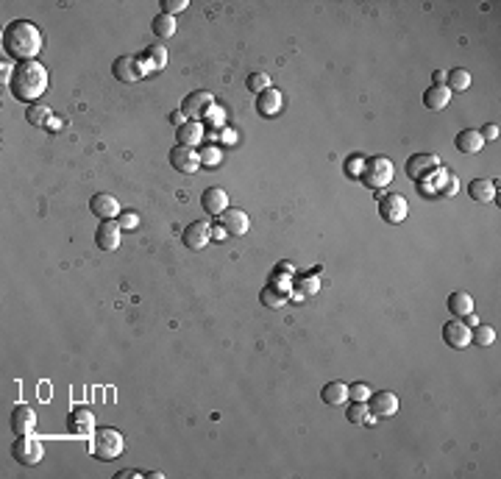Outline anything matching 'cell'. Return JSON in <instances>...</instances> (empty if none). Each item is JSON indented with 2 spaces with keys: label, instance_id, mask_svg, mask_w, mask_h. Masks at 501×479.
<instances>
[{
  "label": "cell",
  "instance_id": "obj_2",
  "mask_svg": "<svg viewBox=\"0 0 501 479\" xmlns=\"http://www.w3.org/2000/svg\"><path fill=\"white\" fill-rule=\"evenodd\" d=\"M9 90L17 101L23 103H34L45 90H48V70L39 64V61H20L12 73V81H9Z\"/></svg>",
  "mask_w": 501,
  "mask_h": 479
},
{
  "label": "cell",
  "instance_id": "obj_43",
  "mask_svg": "<svg viewBox=\"0 0 501 479\" xmlns=\"http://www.w3.org/2000/svg\"><path fill=\"white\" fill-rule=\"evenodd\" d=\"M443 81H446V73H443V70H438V73H435V84H443Z\"/></svg>",
  "mask_w": 501,
  "mask_h": 479
},
{
  "label": "cell",
  "instance_id": "obj_15",
  "mask_svg": "<svg viewBox=\"0 0 501 479\" xmlns=\"http://www.w3.org/2000/svg\"><path fill=\"white\" fill-rule=\"evenodd\" d=\"M90 210H92V215L101 218V221H114V218H120V203H117V198L109 195V192L92 195Z\"/></svg>",
  "mask_w": 501,
  "mask_h": 479
},
{
  "label": "cell",
  "instance_id": "obj_40",
  "mask_svg": "<svg viewBox=\"0 0 501 479\" xmlns=\"http://www.w3.org/2000/svg\"><path fill=\"white\" fill-rule=\"evenodd\" d=\"M212 240L214 243H223L226 240V229L223 226H212Z\"/></svg>",
  "mask_w": 501,
  "mask_h": 479
},
{
  "label": "cell",
  "instance_id": "obj_31",
  "mask_svg": "<svg viewBox=\"0 0 501 479\" xmlns=\"http://www.w3.org/2000/svg\"><path fill=\"white\" fill-rule=\"evenodd\" d=\"M345 418L351 424H365L371 418V409H368V401H351L348 409H345Z\"/></svg>",
  "mask_w": 501,
  "mask_h": 479
},
{
  "label": "cell",
  "instance_id": "obj_32",
  "mask_svg": "<svg viewBox=\"0 0 501 479\" xmlns=\"http://www.w3.org/2000/svg\"><path fill=\"white\" fill-rule=\"evenodd\" d=\"M471 343H476L482 349L493 346L495 343V329L493 326H484V323H476V329L471 332Z\"/></svg>",
  "mask_w": 501,
  "mask_h": 479
},
{
  "label": "cell",
  "instance_id": "obj_10",
  "mask_svg": "<svg viewBox=\"0 0 501 479\" xmlns=\"http://www.w3.org/2000/svg\"><path fill=\"white\" fill-rule=\"evenodd\" d=\"M212 106H214V98H212L209 92L198 90V92H190V95L184 98L181 112H184L187 117H192V120H201V117H206V114L212 112Z\"/></svg>",
  "mask_w": 501,
  "mask_h": 479
},
{
  "label": "cell",
  "instance_id": "obj_11",
  "mask_svg": "<svg viewBox=\"0 0 501 479\" xmlns=\"http://www.w3.org/2000/svg\"><path fill=\"white\" fill-rule=\"evenodd\" d=\"M170 165H173V170H178V173H198V167H201V154H198L195 148L176 145V148L170 151Z\"/></svg>",
  "mask_w": 501,
  "mask_h": 479
},
{
  "label": "cell",
  "instance_id": "obj_33",
  "mask_svg": "<svg viewBox=\"0 0 501 479\" xmlns=\"http://www.w3.org/2000/svg\"><path fill=\"white\" fill-rule=\"evenodd\" d=\"M259 301H262V307L278 309V307H284V304H287V293H281V290H276V287L270 285V287H265V290L259 293Z\"/></svg>",
  "mask_w": 501,
  "mask_h": 479
},
{
  "label": "cell",
  "instance_id": "obj_24",
  "mask_svg": "<svg viewBox=\"0 0 501 479\" xmlns=\"http://www.w3.org/2000/svg\"><path fill=\"white\" fill-rule=\"evenodd\" d=\"M468 192H471V198H473V201H479V203H490V201L495 198V192H498V184H493L490 179H473V181L468 184Z\"/></svg>",
  "mask_w": 501,
  "mask_h": 479
},
{
  "label": "cell",
  "instance_id": "obj_7",
  "mask_svg": "<svg viewBox=\"0 0 501 479\" xmlns=\"http://www.w3.org/2000/svg\"><path fill=\"white\" fill-rule=\"evenodd\" d=\"M12 457L20 462V465H39L42 457H45V449L37 438L31 435H17L14 446H12Z\"/></svg>",
  "mask_w": 501,
  "mask_h": 479
},
{
  "label": "cell",
  "instance_id": "obj_41",
  "mask_svg": "<svg viewBox=\"0 0 501 479\" xmlns=\"http://www.w3.org/2000/svg\"><path fill=\"white\" fill-rule=\"evenodd\" d=\"M136 476H142V473H139V471H131V468H128V471H120V473H117V479H136Z\"/></svg>",
  "mask_w": 501,
  "mask_h": 479
},
{
  "label": "cell",
  "instance_id": "obj_20",
  "mask_svg": "<svg viewBox=\"0 0 501 479\" xmlns=\"http://www.w3.org/2000/svg\"><path fill=\"white\" fill-rule=\"evenodd\" d=\"M95 243L101 251H117L120 248V223L117 221H103L95 232Z\"/></svg>",
  "mask_w": 501,
  "mask_h": 479
},
{
  "label": "cell",
  "instance_id": "obj_34",
  "mask_svg": "<svg viewBox=\"0 0 501 479\" xmlns=\"http://www.w3.org/2000/svg\"><path fill=\"white\" fill-rule=\"evenodd\" d=\"M245 87H248L251 92H256V95H259V92H265V90L270 87V79H267L265 73H251V76H248V81H245Z\"/></svg>",
  "mask_w": 501,
  "mask_h": 479
},
{
  "label": "cell",
  "instance_id": "obj_39",
  "mask_svg": "<svg viewBox=\"0 0 501 479\" xmlns=\"http://www.w3.org/2000/svg\"><path fill=\"white\" fill-rule=\"evenodd\" d=\"M479 136H482L484 143H487V140H498V125H495V123H487V125H482Z\"/></svg>",
  "mask_w": 501,
  "mask_h": 479
},
{
  "label": "cell",
  "instance_id": "obj_42",
  "mask_svg": "<svg viewBox=\"0 0 501 479\" xmlns=\"http://www.w3.org/2000/svg\"><path fill=\"white\" fill-rule=\"evenodd\" d=\"M170 123H176V125L187 123V120H184V112H173V114H170Z\"/></svg>",
  "mask_w": 501,
  "mask_h": 479
},
{
  "label": "cell",
  "instance_id": "obj_14",
  "mask_svg": "<svg viewBox=\"0 0 501 479\" xmlns=\"http://www.w3.org/2000/svg\"><path fill=\"white\" fill-rule=\"evenodd\" d=\"M443 340H446V346H451V349H468L471 346V326L462 323L460 318L449 320L443 326Z\"/></svg>",
  "mask_w": 501,
  "mask_h": 479
},
{
  "label": "cell",
  "instance_id": "obj_29",
  "mask_svg": "<svg viewBox=\"0 0 501 479\" xmlns=\"http://www.w3.org/2000/svg\"><path fill=\"white\" fill-rule=\"evenodd\" d=\"M151 31H154L159 39H170V37L176 34V17H170V14H159V17H154Z\"/></svg>",
  "mask_w": 501,
  "mask_h": 479
},
{
  "label": "cell",
  "instance_id": "obj_1",
  "mask_svg": "<svg viewBox=\"0 0 501 479\" xmlns=\"http://www.w3.org/2000/svg\"><path fill=\"white\" fill-rule=\"evenodd\" d=\"M3 50L9 59L20 61H34L42 50V31L31 20H12L3 28Z\"/></svg>",
  "mask_w": 501,
  "mask_h": 479
},
{
  "label": "cell",
  "instance_id": "obj_8",
  "mask_svg": "<svg viewBox=\"0 0 501 479\" xmlns=\"http://www.w3.org/2000/svg\"><path fill=\"white\" fill-rule=\"evenodd\" d=\"M112 73L123 84H136L142 76H145V67H142L139 56H117V61L112 64Z\"/></svg>",
  "mask_w": 501,
  "mask_h": 479
},
{
  "label": "cell",
  "instance_id": "obj_23",
  "mask_svg": "<svg viewBox=\"0 0 501 479\" xmlns=\"http://www.w3.org/2000/svg\"><path fill=\"white\" fill-rule=\"evenodd\" d=\"M449 101H451V92H449V87H446V84H435V87H429V90L423 92V106H426V109H432V112L446 109V106H449Z\"/></svg>",
  "mask_w": 501,
  "mask_h": 479
},
{
  "label": "cell",
  "instance_id": "obj_3",
  "mask_svg": "<svg viewBox=\"0 0 501 479\" xmlns=\"http://www.w3.org/2000/svg\"><path fill=\"white\" fill-rule=\"evenodd\" d=\"M123 449H125V440H123V435L117 429L101 427V429L92 432V454H95V460L112 462V460H117L123 454Z\"/></svg>",
  "mask_w": 501,
  "mask_h": 479
},
{
  "label": "cell",
  "instance_id": "obj_36",
  "mask_svg": "<svg viewBox=\"0 0 501 479\" xmlns=\"http://www.w3.org/2000/svg\"><path fill=\"white\" fill-rule=\"evenodd\" d=\"M221 159H223V154H221V148H214V145L203 148V154H201V165H209V167L221 165Z\"/></svg>",
  "mask_w": 501,
  "mask_h": 479
},
{
  "label": "cell",
  "instance_id": "obj_30",
  "mask_svg": "<svg viewBox=\"0 0 501 479\" xmlns=\"http://www.w3.org/2000/svg\"><path fill=\"white\" fill-rule=\"evenodd\" d=\"M139 61H151L154 70H162V67L167 64V50H165V45H162V42H159V45H151L145 53H142Z\"/></svg>",
  "mask_w": 501,
  "mask_h": 479
},
{
  "label": "cell",
  "instance_id": "obj_13",
  "mask_svg": "<svg viewBox=\"0 0 501 479\" xmlns=\"http://www.w3.org/2000/svg\"><path fill=\"white\" fill-rule=\"evenodd\" d=\"M181 240H184V245L192 248V251L206 248V243L212 240V223H209V221H195V223H190V226L184 229Z\"/></svg>",
  "mask_w": 501,
  "mask_h": 479
},
{
  "label": "cell",
  "instance_id": "obj_35",
  "mask_svg": "<svg viewBox=\"0 0 501 479\" xmlns=\"http://www.w3.org/2000/svg\"><path fill=\"white\" fill-rule=\"evenodd\" d=\"M348 398L351 401H368L371 398V387L365 382H356V385L348 387Z\"/></svg>",
  "mask_w": 501,
  "mask_h": 479
},
{
  "label": "cell",
  "instance_id": "obj_25",
  "mask_svg": "<svg viewBox=\"0 0 501 479\" xmlns=\"http://www.w3.org/2000/svg\"><path fill=\"white\" fill-rule=\"evenodd\" d=\"M320 398H323L329 407H340V404L348 401V385H342V382H329V385H323Z\"/></svg>",
  "mask_w": 501,
  "mask_h": 479
},
{
  "label": "cell",
  "instance_id": "obj_28",
  "mask_svg": "<svg viewBox=\"0 0 501 479\" xmlns=\"http://www.w3.org/2000/svg\"><path fill=\"white\" fill-rule=\"evenodd\" d=\"M446 87L449 92H465L471 87V73L462 70V67H454L451 73H446Z\"/></svg>",
  "mask_w": 501,
  "mask_h": 479
},
{
  "label": "cell",
  "instance_id": "obj_27",
  "mask_svg": "<svg viewBox=\"0 0 501 479\" xmlns=\"http://www.w3.org/2000/svg\"><path fill=\"white\" fill-rule=\"evenodd\" d=\"M25 117H28V123H31V125H37V128H48V125H50V120H53V112H50V106L31 103V106L25 109Z\"/></svg>",
  "mask_w": 501,
  "mask_h": 479
},
{
  "label": "cell",
  "instance_id": "obj_18",
  "mask_svg": "<svg viewBox=\"0 0 501 479\" xmlns=\"http://www.w3.org/2000/svg\"><path fill=\"white\" fill-rule=\"evenodd\" d=\"M221 226L226 229V234H232V237H243V234L248 232V226H251V218H248L243 210L229 207V210L221 215Z\"/></svg>",
  "mask_w": 501,
  "mask_h": 479
},
{
  "label": "cell",
  "instance_id": "obj_37",
  "mask_svg": "<svg viewBox=\"0 0 501 479\" xmlns=\"http://www.w3.org/2000/svg\"><path fill=\"white\" fill-rule=\"evenodd\" d=\"M184 9H187V0H162V14L176 17V14L184 12Z\"/></svg>",
  "mask_w": 501,
  "mask_h": 479
},
{
  "label": "cell",
  "instance_id": "obj_9",
  "mask_svg": "<svg viewBox=\"0 0 501 479\" xmlns=\"http://www.w3.org/2000/svg\"><path fill=\"white\" fill-rule=\"evenodd\" d=\"M368 409L374 418H393L398 413V396L390 393V390H379V393H371L368 398Z\"/></svg>",
  "mask_w": 501,
  "mask_h": 479
},
{
  "label": "cell",
  "instance_id": "obj_17",
  "mask_svg": "<svg viewBox=\"0 0 501 479\" xmlns=\"http://www.w3.org/2000/svg\"><path fill=\"white\" fill-rule=\"evenodd\" d=\"M281 109H284V95L276 87H267L265 92L256 95V112L262 117H276V114H281Z\"/></svg>",
  "mask_w": 501,
  "mask_h": 479
},
{
  "label": "cell",
  "instance_id": "obj_21",
  "mask_svg": "<svg viewBox=\"0 0 501 479\" xmlns=\"http://www.w3.org/2000/svg\"><path fill=\"white\" fill-rule=\"evenodd\" d=\"M176 136H178V145H187V148H195L201 140H203V125L198 120H187L176 128Z\"/></svg>",
  "mask_w": 501,
  "mask_h": 479
},
{
  "label": "cell",
  "instance_id": "obj_6",
  "mask_svg": "<svg viewBox=\"0 0 501 479\" xmlns=\"http://www.w3.org/2000/svg\"><path fill=\"white\" fill-rule=\"evenodd\" d=\"M379 198V215L387 221V223H404L407 215H409V203L404 195L398 192H387V195H376Z\"/></svg>",
  "mask_w": 501,
  "mask_h": 479
},
{
  "label": "cell",
  "instance_id": "obj_38",
  "mask_svg": "<svg viewBox=\"0 0 501 479\" xmlns=\"http://www.w3.org/2000/svg\"><path fill=\"white\" fill-rule=\"evenodd\" d=\"M117 223H120V229H136V223H139V215H136V212H120Z\"/></svg>",
  "mask_w": 501,
  "mask_h": 479
},
{
  "label": "cell",
  "instance_id": "obj_16",
  "mask_svg": "<svg viewBox=\"0 0 501 479\" xmlns=\"http://www.w3.org/2000/svg\"><path fill=\"white\" fill-rule=\"evenodd\" d=\"M67 429L73 432V435H92L95 432V416H92V409L76 407L73 413L67 416Z\"/></svg>",
  "mask_w": 501,
  "mask_h": 479
},
{
  "label": "cell",
  "instance_id": "obj_26",
  "mask_svg": "<svg viewBox=\"0 0 501 479\" xmlns=\"http://www.w3.org/2000/svg\"><path fill=\"white\" fill-rule=\"evenodd\" d=\"M449 309H451V315L454 318H465V315H471L473 312V298L468 296V293H451L449 296Z\"/></svg>",
  "mask_w": 501,
  "mask_h": 479
},
{
  "label": "cell",
  "instance_id": "obj_5",
  "mask_svg": "<svg viewBox=\"0 0 501 479\" xmlns=\"http://www.w3.org/2000/svg\"><path fill=\"white\" fill-rule=\"evenodd\" d=\"M440 170V156L438 154H412L407 159V176L418 184H423L426 179H432Z\"/></svg>",
  "mask_w": 501,
  "mask_h": 479
},
{
  "label": "cell",
  "instance_id": "obj_12",
  "mask_svg": "<svg viewBox=\"0 0 501 479\" xmlns=\"http://www.w3.org/2000/svg\"><path fill=\"white\" fill-rule=\"evenodd\" d=\"M201 207H203L206 215L221 218V215L229 210V195H226V190H221V187H209V190H203V195H201Z\"/></svg>",
  "mask_w": 501,
  "mask_h": 479
},
{
  "label": "cell",
  "instance_id": "obj_4",
  "mask_svg": "<svg viewBox=\"0 0 501 479\" xmlns=\"http://www.w3.org/2000/svg\"><path fill=\"white\" fill-rule=\"evenodd\" d=\"M360 179H362V184L371 187V190H385V187L393 181V162L385 159V156H374V159H368V162L362 165Z\"/></svg>",
  "mask_w": 501,
  "mask_h": 479
},
{
  "label": "cell",
  "instance_id": "obj_19",
  "mask_svg": "<svg viewBox=\"0 0 501 479\" xmlns=\"http://www.w3.org/2000/svg\"><path fill=\"white\" fill-rule=\"evenodd\" d=\"M34 427H37V413L28 404H17L12 409V429H14V435H31Z\"/></svg>",
  "mask_w": 501,
  "mask_h": 479
},
{
  "label": "cell",
  "instance_id": "obj_22",
  "mask_svg": "<svg viewBox=\"0 0 501 479\" xmlns=\"http://www.w3.org/2000/svg\"><path fill=\"white\" fill-rule=\"evenodd\" d=\"M454 145H457V151H460V154H479V151L484 148V140L479 136V131H476V128H462V131L457 134Z\"/></svg>",
  "mask_w": 501,
  "mask_h": 479
}]
</instances>
